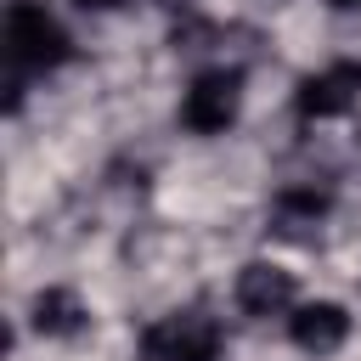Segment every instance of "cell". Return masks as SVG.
<instances>
[{"mask_svg": "<svg viewBox=\"0 0 361 361\" xmlns=\"http://www.w3.org/2000/svg\"><path fill=\"white\" fill-rule=\"evenodd\" d=\"M288 333H293V344H299L305 355H327V350H338V344H344L350 316H344V305L316 299V305H299V310L288 316Z\"/></svg>", "mask_w": 361, "mask_h": 361, "instance_id": "obj_6", "label": "cell"}, {"mask_svg": "<svg viewBox=\"0 0 361 361\" xmlns=\"http://www.w3.org/2000/svg\"><path fill=\"white\" fill-rule=\"evenodd\" d=\"M85 11H113V6H124V0H79Z\"/></svg>", "mask_w": 361, "mask_h": 361, "instance_id": "obj_9", "label": "cell"}, {"mask_svg": "<svg viewBox=\"0 0 361 361\" xmlns=\"http://www.w3.org/2000/svg\"><path fill=\"white\" fill-rule=\"evenodd\" d=\"M333 6H338V11H350V6H361V0H333Z\"/></svg>", "mask_w": 361, "mask_h": 361, "instance_id": "obj_10", "label": "cell"}, {"mask_svg": "<svg viewBox=\"0 0 361 361\" xmlns=\"http://www.w3.org/2000/svg\"><path fill=\"white\" fill-rule=\"evenodd\" d=\"M6 56H11V68L51 73V68H62V62L73 56V45H68L62 23H56L45 6L11 0V11H6Z\"/></svg>", "mask_w": 361, "mask_h": 361, "instance_id": "obj_1", "label": "cell"}, {"mask_svg": "<svg viewBox=\"0 0 361 361\" xmlns=\"http://www.w3.org/2000/svg\"><path fill=\"white\" fill-rule=\"evenodd\" d=\"M361 96V62H327L322 73H310L293 96L299 118H338L350 102Z\"/></svg>", "mask_w": 361, "mask_h": 361, "instance_id": "obj_4", "label": "cell"}, {"mask_svg": "<svg viewBox=\"0 0 361 361\" xmlns=\"http://www.w3.org/2000/svg\"><path fill=\"white\" fill-rule=\"evenodd\" d=\"M237 305H243L248 316H276V310H288V305H293V271H282V265H271V259L243 265V271H237Z\"/></svg>", "mask_w": 361, "mask_h": 361, "instance_id": "obj_5", "label": "cell"}, {"mask_svg": "<svg viewBox=\"0 0 361 361\" xmlns=\"http://www.w3.org/2000/svg\"><path fill=\"white\" fill-rule=\"evenodd\" d=\"M85 322H90V310L79 305L73 288H39V293H34V333H45V338H73V333H85Z\"/></svg>", "mask_w": 361, "mask_h": 361, "instance_id": "obj_7", "label": "cell"}, {"mask_svg": "<svg viewBox=\"0 0 361 361\" xmlns=\"http://www.w3.org/2000/svg\"><path fill=\"white\" fill-rule=\"evenodd\" d=\"M243 107V73L237 68H209L192 79V90L180 96V124L192 135H220Z\"/></svg>", "mask_w": 361, "mask_h": 361, "instance_id": "obj_3", "label": "cell"}, {"mask_svg": "<svg viewBox=\"0 0 361 361\" xmlns=\"http://www.w3.org/2000/svg\"><path fill=\"white\" fill-rule=\"evenodd\" d=\"M288 220H305V226H316L322 214H327V192L322 186H293V192H282V203H276Z\"/></svg>", "mask_w": 361, "mask_h": 361, "instance_id": "obj_8", "label": "cell"}, {"mask_svg": "<svg viewBox=\"0 0 361 361\" xmlns=\"http://www.w3.org/2000/svg\"><path fill=\"white\" fill-rule=\"evenodd\" d=\"M220 327L203 310H175L141 333V361H214Z\"/></svg>", "mask_w": 361, "mask_h": 361, "instance_id": "obj_2", "label": "cell"}]
</instances>
